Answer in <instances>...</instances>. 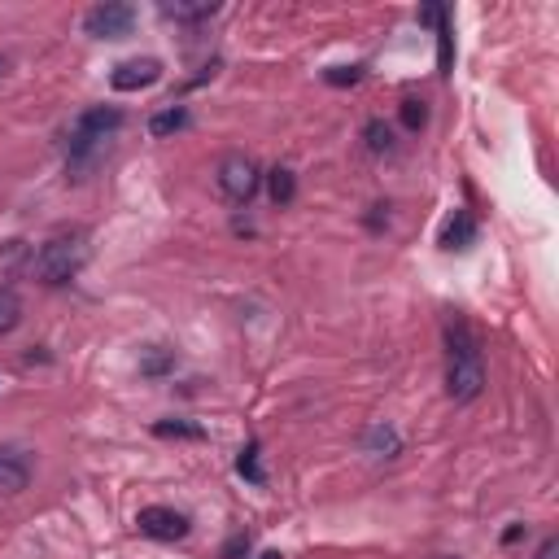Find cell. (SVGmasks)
Listing matches in <instances>:
<instances>
[{
	"mask_svg": "<svg viewBox=\"0 0 559 559\" xmlns=\"http://www.w3.org/2000/svg\"><path fill=\"white\" fill-rule=\"evenodd\" d=\"M162 79V62L158 57H132V62H118L114 66V92H140V88H153Z\"/></svg>",
	"mask_w": 559,
	"mask_h": 559,
	"instance_id": "obj_7",
	"label": "cell"
},
{
	"mask_svg": "<svg viewBox=\"0 0 559 559\" xmlns=\"http://www.w3.org/2000/svg\"><path fill=\"white\" fill-rule=\"evenodd\" d=\"M533 559H559V542H555V538H546V542H542V551L533 555Z\"/></svg>",
	"mask_w": 559,
	"mask_h": 559,
	"instance_id": "obj_22",
	"label": "cell"
},
{
	"mask_svg": "<svg viewBox=\"0 0 559 559\" xmlns=\"http://www.w3.org/2000/svg\"><path fill=\"white\" fill-rule=\"evenodd\" d=\"M22 324V302H18V293L14 289H0V337L5 332H14Z\"/></svg>",
	"mask_w": 559,
	"mask_h": 559,
	"instance_id": "obj_15",
	"label": "cell"
},
{
	"mask_svg": "<svg viewBox=\"0 0 559 559\" xmlns=\"http://www.w3.org/2000/svg\"><path fill=\"white\" fill-rule=\"evenodd\" d=\"M267 188H271V201H276V206H289V201L297 197V180H293L289 166H276V171H271V180H267Z\"/></svg>",
	"mask_w": 559,
	"mask_h": 559,
	"instance_id": "obj_12",
	"label": "cell"
},
{
	"mask_svg": "<svg viewBox=\"0 0 559 559\" xmlns=\"http://www.w3.org/2000/svg\"><path fill=\"white\" fill-rule=\"evenodd\" d=\"M83 27H88V35H97V40H123L136 27V9L132 5H97L83 18Z\"/></svg>",
	"mask_w": 559,
	"mask_h": 559,
	"instance_id": "obj_5",
	"label": "cell"
},
{
	"mask_svg": "<svg viewBox=\"0 0 559 559\" xmlns=\"http://www.w3.org/2000/svg\"><path fill=\"white\" fill-rule=\"evenodd\" d=\"M481 389H485L481 346L463 319H450L446 324V394L455 402H472L481 398Z\"/></svg>",
	"mask_w": 559,
	"mask_h": 559,
	"instance_id": "obj_1",
	"label": "cell"
},
{
	"mask_svg": "<svg viewBox=\"0 0 559 559\" xmlns=\"http://www.w3.org/2000/svg\"><path fill=\"white\" fill-rule=\"evenodd\" d=\"M236 472H241V477H249L254 485H263L267 477H263V468H258V442H249L245 450H241V459H236Z\"/></svg>",
	"mask_w": 559,
	"mask_h": 559,
	"instance_id": "obj_18",
	"label": "cell"
},
{
	"mask_svg": "<svg viewBox=\"0 0 559 559\" xmlns=\"http://www.w3.org/2000/svg\"><path fill=\"white\" fill-rule=\"evenodd\" d=\"M118 127H123V114L105 110V105H97V110H88V114H79L75 127H70V166H75V171H83V166L97 158L101 145L118 132Z\"/></svg>",
	"mask_w": 559,
	"mask_h": 559,
	"instance_id": "obj_3",
	"label": "cell"
},
{
	"mask_svg": "<svg viewBox=\"0 0 559 559\" xmlns=\"http://www.w3.org/2000/svg\"><path fill=\"white\" fill-rule=\"evenodd\" d=\"M162 14L175 18V22H201V18L219 14V5H214V0H166Z\"/></svg>",
	"mask_w": 559,
	"mask_h": 559,
	"instance_id": "obj_10",
	"label": "cell"
},
{
	"mask_svg": "<svg viewBox=\"0 0 559 559\" xmlns=\"http://www.w3.org/2000/svg\"><path fill=\"white\" fill-rule=\"evenodd\" d=\"M184 127H188V110H180V105H171V110L153 114L149 132H153V136H171V132H184Z\"/></svg>",
	"mask_w": 559,
	"mask_h": 559,
	"instance_id": "obj_14",
	"label": "cell"
},
{
	"mask_svg": "<svg viewBox=\"0 0 559 559\" xmlns=\"http://www.w3.org/2000/svg\"><path fill=\"white\" fill-rule=\"evenodd\" d=\"M83 263H88V236L83 232L53 236V241L40 245V254L31 258V276L40 284H49V289H57V284L75 280L83 271Z\"/></svg>",
	"mask_w": 559,
	"mask_h": 559,
	"instance_id": "obj_2",
	"label": "cell"
},
{
	"mask_svg": "<svg viewBox=\"0 0 559 559\" xmlns=\"http://www.w3.org/2000/svg\"><path fill=\"white\" fill-rule=\"evenodd\" d=\"M171 367H175V350H166V346L140 350V376H166Z\"/></svg>",
	"mask_w": 559,
	"mask_h": 559,
	"instance_id": "obj_11",
	"label": "cell"
},
{
	"mask_svg": "<svg viewBox=\"0 0 559 559\" xmlns=\"http://www.w3.org/2000/svg\"><path fill=\"white\" fill-rule=\"evenodd\" d=\"M263 559H280V555H276V551H267V555H263Z\"/></svg>",
	"mask_w": 559,
	"mask_h": 559,
	"instance_id": "obj_25",
	"label": "cell"
},
{
	"mask_svg": "<svg viewBox=\"0 0 559 559\" xmlns=\"http://www.w3.org/2000/svg\"><path fill=\"white\" fill-rule=\"evenodd\" d=\"M136 525L145 538H158V542H180L188 538V516L175 507H145L136 516Z\"/></svg>",
	"mask_w": 559,
	"mask_h": 559,
	"instance_id": "obj_6",
	"label": "cell"
},
{
	"mask_svg": "<svg viewBox=\"0 0 559 559\" xmlns=\"http://www.w3.org/2000/svg\"><path fill=\"white\" fill-rule=\"evenodd\" d=\"M249 555V533H236V538H228V546H223V559H245Z\"/></svg>",
	"mask_w": 559,
	"mask_h": 559,
	"instance_id": "obj_20",
	"label": "cell"
},
{
	"mask_svg": "<svg viewBox=\"0 0 559 559\" xmlns=\"http://www.w3.org/2000/svg\"><path fill=\"white\" fill-rule=\"evenodd\" d=\"M153 433H158V437H188V442H201V437H206V428H201V424H184V420H162V424H153Z\"/></svg>",
	"mask_w": 559,
	"mask_h": 559,
	"instance_id": "obj_16",
	"label": "cell"
},
{
	"mask_svg": "<svg viewBox=\"0 0 559 559\" xmlns=\"http://www.w3.org/2000/svg\"><path fill=\"white\" fill-rule=\"evenodd\" d=\"M520 533H525V529H520V525H511V529L503 533V542H507V546H511V542H520Z\"/></svg>",
	"mask_w": 559,
	"mask_h": 559,
	"instance_id": "obj_23",
	"label": "cell"
},
{
	"mask_svg": "<svg viewBox=\"0 0 559 559\" xmlns=\"http://www.w3.org/2000/svg\"><path fill=\"white\" fill-rule=\"evenodd\" d=\"M402 127H407V132H420V127L428 123V110H424V101H415V97H407L402 101Z\"/></svg>",
	"mask_w": 559,
	"mask_h": 559,
	"instance_id": "obj_19",
	"label": "cell"
},
{
	"mask_svg": "<svg viewBox=\"0 0 559 559\" xmlns=\"http://www.w3.org/2000/svg\"><path fill=\"white\" fill-rule=\"evenodd\" d=\"M31 481L27 459L14 455V450H0V494H22Z\"/></svg>",
	"mask_w": 559,
	"mask_h": 559,
	"instance_id": "obj_8",
	"label": "cell"
},
{
	"mask_svg": "<svg viewBox=\"0 0 559 559\" xmlns=\"http://www.w3.org/2000/svg\"><path fill=\"white\" fill-rule=\"evenodd\" d=\"M359 79H363L359 66H350V70H346V66H332V70H328V83H337V88H341V83H359Z\"/></svg>",
	"mask_w": 559,
	"mask_h": 559,
	"instance_id": "obj_21",
	"label": "cell"
},
{
	"mask_svg": "<svg viewBox=\"0 0 559 559\" xmlns=\"http://www.w3.org/2000/svg\"><path fill=\"white\" fill-rule=\"evenodd\" d=\"M477 245V219L468 210H455V219L442 228V249H472Z\"/></svg>",
	"mask_w": 559,
	"mask_h": 559,
	"instance_id": "obj_9",
	"label": "cell"
},
{
	"mask_svg": "<svg viewBox=\"0 0 559 559\" xmlns=\"http://www.w3.org/2000/svg\"><path fill=\"white\" fill-rule=\"evenodd\" d=\"M258 184H263V175H258L254 158H245V153H228V158L219 162V188H223V197L228 201H236V206H245V201L258 193Z\"/></svg>",
	"mask_w": 559,
	"mask_h": 559,
	"instance_id": "obj_4",
	"label": "cell"
},
{
	"mask_svg": "<svg viewBox=\"0 0 559 559\" xmlns=\"http://www.w3.org/2000/svg\"><path fill=\"white\" fill-rule=\"evenodd\" d=\"M5 75H9V57L0 53V79H5Z\"/></svg>",
	"mask_w": 559,
	"mask_h": 559,
	"instance_id": "obj_24",
	"label": "cell"
},
{
	"mask_svg": "<svg viewBox=\"0 0 559 559\" xmlns=\"http://www.w3.org/2000/svg\"><path fill=\"white\" fill-rule=\"evenodd\" d=\"M367 149H372V153H389V149H394V127L380 123V118H372V123H367Z\"/></svg>",
	"mask_w": 559,
	"mask_h": 559,
	"instance_id": "obj_17",
	"label": "cell"
},
{
	"mask_svg": "<svg viewBox=\"0 0 559 559\" xmlns=\"http://www.w3.org/2000/svg\"><path fill=\"white\" fill-rule=\"evenodd\" d=\"M367 450H372L376 459H389V455H398V433L389 424H376L372 433H367Z\"/></svg>",
	"mask_w": 559,
	"mask_h": 559,
	"instance_id": "obj_13",
	"label": "cell"
}]
</instances>
